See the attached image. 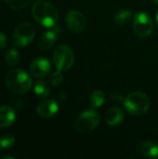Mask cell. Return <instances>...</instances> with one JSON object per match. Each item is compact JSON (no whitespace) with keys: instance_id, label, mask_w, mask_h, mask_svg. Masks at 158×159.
Wrapping results in <instances>:
<instances>
[{"instance_id":"6da1fadb","label":"cell","mask_w":158,"mask_h":159,"mask_svg":"<svg viewBox=\"0 0 158 159\" xmlns=\"http://www.w3.org/2000/svg\"><path fill=\"white\" fill-rule=\"evenodd\" d=\"M32 14L39 24L47 28H52L56 26L58 22V10L55 6L48 1H36L32 7Z\"/></svg>"},{"instance_id":"7a4b0ae2","label":"cell","mask_w":158,"mask_h":159,"mask_svg":"<svg viewBox=\"0 0 158 159\" xmlns=\"http://www.w3.org/2000/svg\"><path fill=\"white\" fill-rule=\"evenodd\" d=\"M7 89L13 94H24L32 87V78L25 71L14 69L7 73L6 79Z\"/></svg>"},{"instance_id":"3957f363","label":"cell","mask_w":158,"mask_h":159,"mask_svg":"<svg viewBox=\"0 0 158 159\" xmlns=\"http://www.w3.org/2000/svg\"><path fill=\"white\" fill-rule=\"evenodd\" d=\"M124 105L130 115L140 116L148 111L150 107V100L143 92L134 91L125 98Z\"/></svg>"},{"instance_id":"277c9868","label":"cell","mask_w":158,"mask_h":159,"mask_svg":"<svg viewBox=\"0 0 158 159\" xmlns=\"http://www.w3.org/2000/svg\"><path fill=\"white\" fill-rule=\"evenodd\" d=\"M100 116L95 110H86L79 115L74 123L75 130L79 133H88L94 130L100 124Z\"/></svg>"},{"instance_id":"5b68a950","label":"cell","mask_w":158,"mask_h":159,"mask_svg":"<svg viewBox=\"0 0 158 159\" xmlns=\"http://www.w3.org/2000/svg\"><path fill=\"white\" fill-rule=\"evenodd\" d=\"M53 61L56 68L60 71H66L70 69L74 62L73 50L66 45H60L54 51Z\"/></svg>"},{"instance_id":"8992f818","label":"cell","mask_w":158,"mask_h":159,"mask_svg":"<svg viewBox=\"0 0 158 159\" xmlns=\"http://www.w3.org/2000/svg\"><path fill=\"white\" fill-rule=\"evenodd\" d=\"M34 27L29 22H22L19 24L14 30L12 42L17 47H25L34 40Z\"/></svg>"},{"instance_id":"52a82bcc","label":"cell","mask_w":158,"mask_h":159,"mask_svg":"<svg viewBox=\"0 0 158 159\" xmlns=\"http://www.w3.org/2000/svg\"><path fill=\"white\" fill-rule=\"evenodd\" d=\"M154 29V21L152 17L146 12H137L133 18L134 33L140 37L149 36Z\"/></svg>"},{"instance_id":"ba28073f","label":"cell","mask_w":158,"mask_h":159,"mask_svg":"<svg viewBox=\"0 0 158 159\" xmlns=\"http://www.w3.org/2000/svg\"><path fill=\"white\" fill-rule=\"evenodd\" d=\"M65 21L67 27L75 34L81 33L86 27V18L79 10H71L67 13Z\"/></svg>"},{"instance_id":"9c48e42d","label":"cell","mask_w":158,"mask_h":159,"mask_svg":"<svg viewBox=\"0 0 158 159\" xmlns=\"http://www.w3.org/2000/svg\"><path fill=\"white\" fill-rule=\"evenodd\" d=\"M51 70V64L49 61L46 58H36L34 59L30 65V72L33 76L41 78L49 74Z\"/></svg>"},{"instance_id":"30bf717a","label":"cell","mask_w":158,"mask_h":159,"mask_svg":"<svg viewBox=\"0 0 158 159\" xmlns=\"http://www.w3.org/2000/svg\"><path fill=\"white\" fill-rule=\"evenodd\" d=\"M59 111V104L54 100H44L36 107V113L39 116L44 118H50L54 116Z\"/></svg>"},{"instance_id":"8fae6325","label":"cell","mask_w":158,"mask_h":159,"mask_svg":"<svg viewBox=\"0 0 158 159\" xmlns=\"http://www.w3.org/2000/svg\"><path fill=\"white\" fill-rule=\"evenodd\" d=\"M60 33H61V30L57 28L56 26H54L52 30L46 32L39 40V48L44 50L50 48L55 44Z\"/></svg>"},{"instance_id":"7c38bea8","label":"cell","mask_w":158,"mask_h":159,"mask_svg":"<svg viewBox=\"0 0 158 159\" xmlns=\"http://www.w3.org/2000/svg\"><path fill=\"white\" fill-rule=\"evenodd\" d=\"M125 115L121 108L113 107L110 108L105 115V121L110 126H117L121 124L124 120Z\"/></svg>"},{"instance_id":"4fadbf2b","label":"cell","mask_w":158,"mask_h":159,"mask_svg":"<svg viewBox=\"0 0 158 159\" xmlns=\"http://www.w3.org/2000/svg\"><path fill=\"white\" fill-rule=\"evenodd\" d=\"M16 115L14 110L7 106H0V128H7L12 125L15 121Z\"/></svg>"},{"instance_id":"5bb4252c","label":"cell","mask_w":158,"mask_h":159,"mask_svg":"<svg viewBox=\"0 0 158 159\" xmlns=\"http://www.w3.org/2000/svg\"><path fill=\"white\" fill-rule=\"evenodd\" d=\"M141 151L148 158L158 157V144L154 142H143L141 145Z\"/></svg>"},{"instance_id":"9a60e30c","label":"cell","mask_w":158,"mask_h":159,"mask_svg":"<svg viewBox=\"0 0 158 159\" xmlns=\"http://www.w3.org/2000/svg\"><path fill=\"white\" fill-rule=\"evenodd\" d=\"M105 102V94L102 90L97 89L90 96V105L93 108H100Z\"/></svg>"},{"instance_id":"2e32d148","label":"cell","mask_w":158,"mask_h":159,"mask_svg":"<svg viewBox=\"0 0 158 159\" xmlns=\"http://www.w3.org/2000/svg\"><path fill=\"white\" fill-rule=\"evenodd\" d=\"M132 18V12L129 9H121L114 17V21L117 25H124Z\"/></svg>"},{"instance_id":"e0dca14e","label":"cell","mask_w":158,"mask_h":159,"mask_svg":"<svg viewBox=\"0 0 158 159\" xmlns=\"http://www.w3.org/2000/svg\"><path fill=\"white\" fill-rule=\"evenodd\" d=\"M34 91L36 95H38L39 97H47L49 95L50 92V88L48 86V84L43 80H38L34 83Z\"/></svg>"},{"instance_id":"ac0fdd59","label":"cell","mask_w":158,"mask_h":159,"mask_svg":"<svg viewBox=\"0 0 158 159\" xmlns=\"http://www.w3.org/2000/svg\"><path fill=\"white\" fill-rule=\"evenodd\" d=\"M19 60H20V56H19L18 51L15 48H10L6 52L5 61L8 66L12 67V66L17 65L19 62Z\"/></svg>"},{"instance_id":"d6986e66","label":"cell","mask_w":158,"mask_h":159,"mask_svg":"<svg viewBox=\"0 0 158 159\" xmlns=\"http://www.w3.org/2000/svg\"><path fill=\"white\" fill-rule=\"evenodd\" d=\"M15 143V138L11 134H5L0 137V148L7 149L13 146Z\"/></svg>"},{"instance_id":"ffe728a7","label":"cell","mask_w":158,"mask_h":159,"mask_svg":"<svg viewBox=\"0 0 158 159\" xmlns=\"http://www.w3.org/2000/svg\"><path fill=\"white\" fill-rule=\"evenodd\" d=\"M31 0H5V2L13 9L15 10H20L24 8Z\"/></svg>"},{"instance_id":"44dd1931","label":"cell","mask_w":158,"mask_h":159,"mask_svg":"<svg viewBox=\"0 0 158 159\" xmlns=\"http://www.w3.org/2000/svg\"><path fill=\"white\" fill-rule=\"evenodd\" d=\"M63 80V75L61 73V71L58 70L53 72L50 76H49V83L53 86V87H57L59 86Z\"/></svg>"},{"instance_id":"7402d4cb","label":"cell","mask_w":158,"mask_h":159,"mask_svg":"<svg viewBox=\"0 0 158 159\" xmlns=\"http://www.w3.org/2000/svg\"><path fill=\"white\" fill-rule=\"evenodd\" d=\"M13 106L17 109H20L23 105H24V102L22 99H15L12 102Z\"/></svg>"},{"instance_id":"603a6c76","label":"cell","mask_w":158,"mask_h":159,"mask_svg":"<svg viewBox=\"0 0 158 159\" xmlns=\"http://www.w3.org/2000/svg\"><path fill=\"white\" fill-rule=\"evenodd\" d=\"M7 47V36L3 34L0 33V49H3Z\"/></svg>"},{"instance_id":"cb8c5ba5","label":"cell","mask_w":158,"mask_h":159,"mask_svg":"<svg viewBox=\"0 0 158 159\" xmlns=\"http://www.w3.org/2000/svg\"><path fill=\"white\" fill-rule=\"evenodd\" d=\"M156 23H157L158 25V9L157 11H156Z\"/></svg>"},{"instance_id":"d4e9b609","label":"cell","mask_w":158,"mask_h":159,"mask_svg":"<svg viewBox=\"0 0 158 159\" xmlns=\"http://www.w3.org/2000/svg\"><path fill=\"white\" fill-rule=\"evenodd\" d=\"M4 159H7V158H10V159H14V157H7V156H6V157H3Z\"/></svg>"},{"instance_id":"484cf974","label":"cell","mask_w":158,"mask_h":159,"mask_svg":"<svg viewBox=\"0 0 158 159\" xmlns=\"http://www.w3.org/2000/svg\"><path fill=\"white\" fill-rule=\"evenodd\" d=\"M155 4H156V5H158V0H152Z\"/></svg>"}]
</instances>
